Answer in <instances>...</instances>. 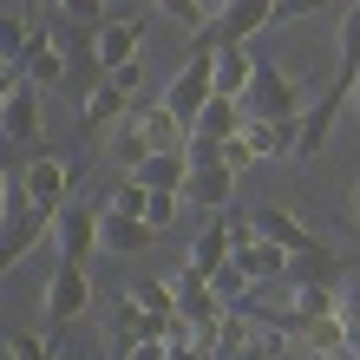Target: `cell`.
<instances>
[{"label": "cell", "instance_id": "8d00e7d4", "mask_svg": "<svg viewBox=\"0 0 360 360\" xmlns=\"http://www.w3.org/2000/svg\"><path fill=\"white\" fill-rule=\"evenodd\" d=\"M295 360H347L341 347H295Z\"/></svg>", "mask_w": 360, "mask_h": 360}, {"label": "cell", "instance_id": "484cf974", "mask_svg": "<svg viewBox=\"0 0 360 360\" xmlns=\"http://www.w3.org/2000/svg\"><path fill=\"white\" fill-rule=\"evenodd\" d=\"M210 295H217L223 308H243L249 295H256V282H249V275H243L236 262H223V269H210Z\"/></svg>", "mask_w": 360, "mask_h": 360}, {"label": "cell", "instance_id": "9c48e42d", "mask_svg": "<svg viewBox=\"0 0 360 360\" xmlns=\"http://www.w3.org/2000/svg\"><path fill=\"white\" fill-rule=\"evenodd\" d=\"M138 53H144V20L112 13V20L92 33V59H98V72H112V66H124V59H138Z\"/></svg>", "mask_w": 360, "mask_h": 360}, {"label": "cell", "instance_id": "603a6c76", "mask_svg": "<svg viewBox=\"0 0 360 360\" xmlns=\"http://www.w3.org/2000/svg\"><path fill=\"white\" fill-rule=\"evenodd\" d=\"M282 282H341V256H334L328 243H308V249H295L288 256V275Z\"/></svg>", "mask_w": 360, "mask_h": 360}, {"label": "cell", "instance_id": "ac0fdd59", "mask_svg": "<svg viewBox=\"0 0 360 360\" xmlns=\"http://www.w3.org/2000/svg\"><path fill=\"white\" fill-rule=\"evenodd\" d=\"M124 177H138L144 190H184V177H190V158H184V151H151V158H138Z\"/></svg>", "mask_w": 360, "mask_h": 360}, {"label": "cell", "instance_id": "60d3db41", "mask_svg": "<svg viewBox=\"0 0 360 360\" xmlns=\"http://www.w3.org/2000/svg\"><path fill=\"white\" fill-rule=\"evenodd\" d=\"M7 190H13V171H0V217H7Z\"/></svg>", "mask_w": 360, "mask_h": 360}, {"label": "cell", "instance_id": "277c9868", "mask_svg": "<svg viewBox=\"0 0 360 360\" xmlns=\"http://www.w3.org/2000/svg\"><path fill=\"white\" fill-rule=\"evenodd\" d=\"M341 112H347V92H341V86H328V92L308 98L302 124H295V164H308V158L328 151V131H334V118H341Z\"/></svg>", "mask_w": 360, "mask_h": 360}, {"label": "cell", "instance_id": "f546056e", "mask_svg": "<svg viewBox=\"0 0 360 360\" xmlns=\"http://www.w3.org/2000/svg\"><path fill=\"white\" fill-rule=\"evenodd\" d=\"M98 210H118V217H144V184H138V177H124V184H118Z\"/></svg>", "mask_w": 360, "mask_h": 360}, {"label": "cell", "instance_id": "f35d334b", "mask_svg": "<svg viewBox=\"0 0 360 360\" xmlns=\"http://www.w3.org/2000/svg\"><path fill=\"white\" fill-rule=\"evenodd\" d=\"M341 314H360V282H341Z\"/></svg>", "mask_w": 360, "mask_h": 360}, {"label": "cell", "instance_id": "3957f363", "mask_svg": "<svg viewBox=\"0 0 360 360\" xmlns=\"http://www.w3.org/2000/svg\"><path fill=\"white\" fill-rule=\"evenodd\" d=\"M13 177H20V190H27V203L53 217V210L72 197V177H79V164H72V158H59V151H33V158L13 171Z\"/></svg>", "mask_w": 360, "mask_h": 360}, {"label": "cell", "instance_id": "30bf717a", "mask_svg": "<svg viewBox=\"0 0 360 360\" xmlns=\"http://www.w3.org/2000/svg\"><path fill=\"white\" fill-rule=\"evenodd\" d=\"M20 79H33L39 92H59V86H66V53L46 39V27H33L27 53H20Z\"/></svg>", "mask_w": 360, "mask_h": 360}, {"label": "cell", "instance_id": "8fae6325", "mask_svg": "<svg viewBox=\"0 0 360 360\" xmlns=\"http://www.w3.org/2000/svg\"><path fill=\"white\" fill-rule=\"evenodd\" d=\"M158 229L144 217H118V210H98V249L105 256H144Z\"/></svg>", "mask_w": 360, "mask_h": 360}, {"label": "cell", "instance_id": "2e32d148", "mask_svg": "<svg viewBox=\"0 0 360 360\" xmlns=\"http://www.w3.org/2000/svg\"><path fill=\"white\" fill-rule=\"evenodd\" d=\"M249 79H256V53H249V46H217V59H210V86H217L223 98H243Z\"/></svg>", "mask_w": 360, "mask_h": 360}, {"label": "cell", "instance_id": "1f68e13d", "mask_svg": "<svg viewBox=\"0 0 360 360\" xmlns=\"http://www.w3.org/2000/svg\"><path fill=\"white\" fill-rule=\"evenodd\" d=\"M158 13H164V20H177V27H190V33L203 27V0H158Z\"/></svg>", "mask_w": 360, "mask_h": 360}, {"label": "cell", "instance_id": "d590c367", "mask_svg": "<svg viewBox=\"0 0 360 360\" xmlns=\"http://www.w3.org/2000/svg\"><path fill=\"white\" fill-rule=\"evenodd\" d=\"M105 79H112L118 92H131V98H138V86H144V59H124V66H112Z\"/></svg>", "mask_w": 360, "mask_h": 360}, {"label": "cell", "instance_id": "ba28073f", "mask_svg": "<svg viewBox=\"0 0 360 360\" xmlns=\"http://www.w3.org/2000/svg\"><path fill=\"white\" fill-rule=\"evenodd\" d=\"M184 210H229V197H236V171L229 164H190L184 177Z\"/></svg>", "mask_w": 360, "mask_h": 360}, {"label": "cell", "instance_id": "74e56055", "mask_svg": "<svg viewBox=\"0 0 360 360\" xmlns=\"http://www.w3.org/2000/svg\"><path fill=\"white\" fill-rule=\"evenodd\" d=\"M171 360H217L210 347H197V341H184V347H171Z\"/></svg>", "mask_w": 360, "mask_h": 360}, {"label": "cell", "instance_id": "d6a6232c", "mask_svg": "<svg viewBox=\"0 0 360 360\" xmlns=\"http://www.w3.org/2000/svg\"><path fill=\"white\" fill-rule=\"evenodd\" d=\"M223 164H229V171H236V177H243V171H249V164H262V158H256V144H249V138L236 131V138H223Z\"/></svg>", "mask_w": 360, "mask_h": 360}, {"label": "cell", "instance_id": "7c38bea8", "mask_svg": "<svg viewBox=\"0 0 360 360\" xmlns=\"http://www.w3.org/2000/svg\"><path fill=\"white\" fill-rule=\"evenodd\" d=\"M288 314H295V334L308 321H334L341 314V282H288Z\"/></svg>", "mask_w": 360, "mask_h": 360}, {"label": "cell", "instance_id": "ab89813d", "mask_svg": "<svg viewBox=\"0 0 360 360\" xmlns=\"http://www.w3.org/2000/svg\"><path fill=\"white\" fill-rule=\"evenodd\" d=\"M347 229H354V236H360V184L347 190Z\"/></svg>", "mask_w": 360, "mask_h": 360}, {"label": "cell", "instance_id": "d4e9b609", "mask_svg": "<svg viewBox=\"0 0 360 360\" xmlns=\"http://www.w3.org/2000/svg\"><path fill=\"white\" fill-rule=\"evenodd\" d=\"M105 151H112V158L124 164V171H131L138 158H151V144H144V124H138V112H124V118L112 124V131H105Z\"/></svg>", "mask_w": 360, "mask_h": 360}, {"label": "cell", "instance_id": "d6986e66", "mask_svg": "<svg viewBox=\"0 0 360 360\" xmlns=\"http://www.w3.org/2000/svg\"><path fill=\"white\" fill-rule=\"evenodd\" d=\"M249 223H256V236H262V243L288 249V256H295V249H308V243H314V236H308V229H302V223L288 217L282 203H262V210H256V217H249Z\"/></svg>", "mask_w": 360, "mask_h": 360}, {"label": "cell", "instance_id": "ee69618b", "mask_svg": "<svg viewBox=\"0 0 360 360\" xmlns=\"http://www.w3.org/2000/svg\"><path fill=\"white\" fill-rule=\"evenodd\" d=\"M0 72H13V66H7V59H0Z\"/></svg>", "mask_w": 360, "mask_h": 360}, {"label": "cell", "instance_id": "ffe728a7", "mask_svg": "<svg viewBox=\"0 0 360 360\" xmlns=\"http://www.w3.org/2000/svg\"><path fill=\"white\" fill-rule=\"evenodd\" d=\"M138 124H144V144L151 151H184V138H190V124L177 112H164V105H131Z\"/></svg>", "mask_w": 360, "mask_h": 360}, {"label": "cell", "instance_id": "8992f818", "mask_svg": "<svg viewBox=\"0 0 360 360\" xmlns=\"http://www.w3.org/2000/svg\"><path fill=\"white\" fill-rule=\"evenodd\" d=\"M210 59H217V53H197V46H190V59L177 66V79H171V86H164V98H158L164 112H177L184 124L203 112V98H210V92H217V86H210Z\"/></svg>", "mask_w": 360, "mask_h": 360}, {"label": "cell", "instance_id": "4fadbf2b", "mask_svg": "<svg viewBox=\"0 0 360 360\" xmlns=\"http://www.w3.org/2000/svg\"><path fill=\"white\" fill-rule=\"evenodd\" d=\"M131 105H138L131 92H118L112 79H98V86H92L86 98H79V131H86V138H92V131H112V124H118L124 112H131Z\"/></svg>", "mask_w": 360, "mask_h": 360}, {"label": "cell", "instance_id": "6da1fadb", "mask_svg": "<svg viewBox=\"0 0 360 360\" xmlns=\"http://www.w3.org/2000/svg\"><path fill=\"white\" fill-rule=\"evenodd\" d=\"M243 118H302L308 112V86L295 72H282L275 59H256V79L243 86Z\"/></svg>", "mask_w": 360, "mask_h": 360}, {"label": "cell", "instance_id": "e0dca14e", "mask_svg": "<svg viewBox=\"0 0 360 360\" xmlns=\"http://www.w3.org/2000/svg\"><path fill=\"white\" fill-rule=\"evenodd\" d=\"M229 262H236L249 282L262 288V282H282V275H288V249H275V243H262V236H256V243L229 249Z\"/></svg>", "mask_w": 360, "mask_h": 360}, {"label": "cell", "instance_id": "7a4b0ae2", "mask_svg": "<svg viewBox=\"0 0 360 360\" xmlns=\"http://www.w3.org/2000/svg\"><path fill=\"white\" fill-rule=\"evenodd\" d=\"M39 314H46V334H59L66 321L92 314V275L86 262H59L46 282H39Z\"/></svg>", "mask_w": 360, "mask_h": 360}, {"label": "cell", "instance_id": "44dd1931", "mask_svg": "<svg viewBox=\"0 0 360 360\" xmlns=\"http://www.w3.org/2000/svg\"><path fill=\"white\" fill-rule=\"evenodd\" d=\"M124 302H131V308H138L158 334L177 321V295H171V282H131V288H124Z\"/></svg>", "mask_w": 360, "mask_h": 360}, {"label": "cell", "instance_id": "83f0119b", "mask_svg": "<svg viewBox=\"0 0 360 360\" xmlns=\"http://www.w3.org/2000/svg\"><path fill=\"white\" fill-rule=\"evenodd\" d=\"M184 217V197H177V190H144V223H151V229H171Z\"/></svg>", "mask_w": 360, "mask_h": 360}, {"label": "cell", "instance_id": "9a60e30c", "mask_svg": "<svg viewBox=\"0 0 360 360\" xmlns=\"http://www.w3.org/2000/svg\"><path fill=\"white\" fill-rule=\"evenodd\" d=\"M229 249H236V236H229V210H217V217H210L197 236H190V256H184V262L210 275V269H223V262H229Z\"/></svg>", "mask_w": 360, "mask_h": 360}, {"label": "cell", "instance_id": "b9f144b4", "mask_svg": "<svg viewBox=\"0 0 360 360\" xmlns=\"http://www.w3.org/2000/svg\"><path fill=\"white\" fill-rule=\"evenodd\" d=\"M20 86V72H0V105H7V92Z\"/></svg>", "mask_w": 360, "mask_h": 360}, {"label": "cell", "instance_id": "5bb4252c", "mask_svg": "<svg viewBox=\"0 0 360 360\" xmlns=\"http://www.w3.org/2000/svg\"><path fill=\"white\" fill-rule=\"evenodd\" d=\"M236 131H243V105L223 98V92H210L203 112L190 118V138H197V144H223V138H236ZM190 138H184V144H190Z\"/></svg>", "mask_w": 360, "mask_h": 360}, {"label": "cell", "instance_id": "4316f807", "mask_svg": "<svg viewBox=\"0 0 360 360\" xmlns=\"http://www.w3.org/2000/svg\"><path fill=\"white\" fill-rule=\"evenodd\" d=\"M27 39H33V20H13V13H0V59L20 72V53H27Z\"/></svg>", "mask_w": 360, "mask_h": 360}, {"label": "cell", "instance_id": "4dcf8cb0", "mask_svg": "<svg viewBox=\"0 0 360 360\" xmlns=\"http://www.w3.org/2000/svg\"><path fill=\"white\" fill-rule=\"evenodd\" d=\"M46 7H59L66 20H79V27H105V20H112V13H105V0H46Z\"/></svg>", "mask_w": 360, "mask_h": 360}, {"label": "cell", "instance_id": "e575fe53", "mask_svg": "<svg viewBox=\"0 0 360 360\" xmlns=\"http://www.w3.org/2000/svg\"><path fill=\"white\" fill-rule=\"evenodd\" d=\"M328 0H275V27H288V20H314Z\"/></svg>", "mask_w": 360, "mask_h": 360}, {"label": "cell", "instance_id": "836d02e7", "mask_svg": "<svg viewBox=\"0 0 360 360\" xmlns=\"http://www.w3.org/2000/svg\"><path fill=\"white\" fill-rule=\"evenodd\" d=\"M112 360H171V347H164V334H144V341H131V347H118Z\"/></svg>", "mask_w": 360, "mask_h": 360}, {"label": "cell", "instance_id": "7402d4cb", "mask_svg": "<svg viewBox=\"0 0 360 360\" xmlns=\"http://www.w3.org/2000/svg\"><path fill=\"white\" fill-rule=\"evenodd\" d=\"M39 27H46V39H53L59 53H66V66L92 59V33H98V27H79V20H66L59 7H46V20H39Z\"/></svg>", "mask_w": 360, "mask_h": 360}, {"label": "cell", "instance_id": "52a82bcc", "mask_svg": "<svg viewBox=\"0 0 360 360\" xmlns=\"http://www.w3.org/2000/svg\"><path fill=\"white\" fill-rule=\"evenodd\" d=\"M262 27H275V0H223L217 20H210L217 46H249Z\"/></svg>", "mask_w": 360, "mask_h": 360}, {"label": "cell", "instance_id": "cb8c5ba5", "mask_svg": "<svg viewBox=\"0 0 360 360\" xmlns=\"http://www.w3.org/2000/svg\"><path fill=\"white\" fill-rule=\"evenodd\" d=\"M354 72H360V0L341 13V39H334V86H354Z\"/></svg>", "mask_w": 360, "mask_h": 360}, {"label": "cell", "instance_id": "5b68a950", "mask_svg": "<svg viewBox=\"0 0 360 360\" xmlns=\"http://www.w3.org/2000/svg\"><path fill=\"white\" fill-rule=\"evenodd\" d=\"M53 243H59V262H92V249H98V203H59L53 210Z\"/></svg>", "mask_w": 360, "mask_h": 360}, {"label": "cell", "instance_id": "f1b7e54d", "mask_svg": "<svg viewBox=\"0 0 360 360\" xmlns=\"http://www.w3.org/2000/svg\"><path fill=\"white\" fill-rule=\"evenodd\" d=\"M7 360H59V347H53V334H7Z\"/></svg>", "mask_w": 360, "mask_h": 360}, {"label": "cell", "instance_id": "7bdbcfd3", "mask_svg": "<svg viewBox=\"0 0 360 360\" xmlns=\"http://www.w3.org/2000/svg\"><path fill=\"white\" fill-rule=\"evenodd\" d=\"M347 105H360V72H354V86H347Z\"/></svg>", "mask_w": 360, "mask_h": 360}]
</instances>
